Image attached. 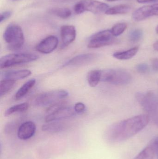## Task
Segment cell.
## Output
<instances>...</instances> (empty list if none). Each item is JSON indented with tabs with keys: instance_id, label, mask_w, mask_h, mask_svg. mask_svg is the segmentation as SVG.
<instances>
[{
	"instance_id": "obj_16",
	"label": "cell",
	"mask_w": 158,
	"mask_h": 159,
	"mask_svg": "<svg viewBox=\"0 0 158 159\" xmlns=\"http://www.w3.org/2000/svg\"><path fill=\"white\" fill-rule=\"evenodd\" d=\"M35 83H36V80L34 79L30 80L25 82L17 91L15 95V99L19 100L25 96L34 87Z\"/></svg>"
},
{
	"instance_id": "obj_8",
	"label": "cell",
	"mask_w": 158,
	"mask_h": 159,
	"mask_svg": "<svg viewBox=\"0 0 158 159\" xmlns=\"http://www.w3.org/2000/svg\"><path fill=\"white\" fill-rule=\"evenodd\" d=\"M69 93L64 90L50 91L41 93L38 96L34 101L35 105L44 107L52 105L62 99L68 97Z\"/></svg>"
},
{
	"instance_id": "obj_26",
	"label": "cell",
	"mask_w": 158,
	"mask_h": 159,
	"mask_svg": "<svg viewBox=\"0 0 158 159\" xmlns=\"http://www.w3.org/2000/svg\"><path fill=\"white\" fill-rule=\"evenodd\" d=\"M143 31L140 29H135L130 33L129 38L131 42L136 43L141 40L143 37Z\"/></svg>"
},
{
	"instance_id": "obj_13",
	"label": "cell",
	"mask_w": 158,
	"mask_h": 159,
	"mask_svg": "<svg viewBox=\"0 0 158 159\" xmlns=\"http://www.w3.org/2000/svg\"><path fill=\"white\" fill-rule=\"evenodd\" d=\"M36 126L32 121H27L22 123L17 132L18 137L22 140H27L32 137L36 132Z\"/></svg>"
},
{
	"instance_id": "obj_4",
	"label": "cell",
	"mask_w": 158,
	"mask_h": 159,
	"mask_svg": "<svg viewBox=\"0 0 158 159\" xmlns=\"http://www.w3.org/2000/svg\"><path fill=\"white\" fill-rule=\"evenodd\" d=\"M135 97L143 109L148 113L150 119L158 116V97L154 93H138Z\"/></svg>"
},
{
	"instance_id": "obj_29",
	"label": "cell",
	"mask_w": 158,
	"mask_h": 159,
	"mask_svg": "<svg viewBox=\"0 0 158 159\" xmlns=\"http://www.w3.org/2000/svg\"><path fill=\"white\" fill-rule=\"evenodd\" d=\"M12 15V12L10 11H6L1 13L0 16V22H2L6 20L9 18Z\"/></svg>"
},
{
	"instance_id": "obj_27",
	"label": "cell",
	"mask_w": 158,
	"mask_h": 159,
	"mask_svg": "<svg viewBox=\"0 0 158 159\" xmlns=\"http://www.w3.org/2000/svg\"><path fill=\"white\" fill-rule=\"evenodd\" d=\"M136 70L140 73L145 74L149 71V67L147 64L141 63L136 66Z\"/></svg>"
},
{
	"instance_id": "obj_24",
	"label": "cell",
	"mask_w": 158,
	"mask_h": 159,
	"mask_svg": "<svg viewBox=\"0 0 158 159\" xmlns=\"http://www.w3.org/2000/svg\"><path fill=\"white\" fill-rule=\"evenodd\" d=\"M14 80L8 79H3L0 83V96L5 95L13 88L15 83Z\"/></svg>"
},
{
	"instance_id": "obj_23",
	"label": "cell",
	"mask_w": 158,
	"mask_h": 159,
	"mask_svg": "<svg viewBox=\"0 0 158 159\" xmlns=\"http://www.w3.org/2000/svg\"><path fill=\"white\" fill-rule=\"evenodd\" d=\"M51 14L62 19H67L71 15V11L67 7L52 8L50 10Z\"/></svg>"
},
{
	"instance_id": "obj_21",
	"label": "cell",
	"mask_w": 158,
	"mask_h": 159,
	"mask_svg": "<svg viewBox=\"0 0 158 159\" xmlns=\"http://www.w3.org/2000/svg\"><path fill=\"white\" fill-rule=\"evenodd\" d=\"M155 155V148L151 143L134 159H154Z\"/></svg>"
},
{
	"instance_id": "obj_19",
	"label": "cell",
	"mask_w": 158,
	"mask_h": 159,
	"mask_svg": "<svg viewBox=\"0 0 158 159\" xmlns=\"http://www.w3.org/2000/svg\"><path fill=\"white\" fill-rule=\"evenodd\" d=\"M139 50V47H135L129 50L122 52H118L113 54V57L120 60H126L134 57Z\"/></svg>"
},
{
	"instance_id": "obj_32",
	"label": "cell",
	"mask_w": 158,
	"mask_h": 159,
	"mask_svg": "<svg viewBox=\"0 0 158 159\" xmlns=\"http://www.w3.org/2000/svg\"><path fill=\"white\" fill-rule=\"evenodd\" d=\"M137 2L140 3H148L150 2H158V0H137Z\"/></svg>"
},
{
	"instance_id": "obj_5",
	"label": "cell",
	"mask_w": 158,
	"mask_h": 159,
	"mask_svg": "<svg viewBox=\"0 0 158 159\" xmlns=\"http://www.w3.org/2000/svg\"><path fill=\"white\" fill-rule=\"evenodd\" d=\"M39 57L32 53H17L9 54L2 57L0 59V68L5 69L15 65L29 63L37 60Z\"/></svg>"
},
{
	"instance_id": "obj_22",
	"label": "cell",
	"mask_w": 158,
	"mask_h": 159,
	"mask_svg": "<svg viewBox=\"0 0 158 159\" xmlns=\"http://www.w3.org/2000/svg\"><path fill=\"white\" fill-rule=\"evenodd\" d=\"M29 104L27 102L15 105L6 109L5 112V116H8L15 113H23L28 110Z\"/></svg>"
},
{
	"instance_id": "obj_28",
	"label": "cell",
	"mask_w": 158,
	"mask_h": 159,
	"mask_svg": "<svg viewBox=\"0 0 158 159\" xmlns=\"http://www.w3.org/2000/svg\"><path fill=\"white\" fill-rule=\"evenodd\" d=\"M76 114H82L85 111L86 107L85 105L82 102H78L75 104L74 107Z\"/></svg>"
},
{
	"instance_id": "obj_33",
	"label": "cell",
	"mask_w": 158,
	"mask_h": 159,
	"mask_svg": "<svg viewBox=\"0 0 158 159\" xmlns=\"http://www.w3.org/2000/svg\"><path fill=\"white\" fill-rule=\"evenodd\" d=\"M153 47L154 49L158 51V41H156L153 45Z\"/></svg>"
},
{
	"instance_id": "obj_11",
	"label": "cell",
	"mask_w": 158,
	"mask_h": 159,
	"mask_svg": "<svg viewBox=\"0 0 158 159\" xmlns=\"http://www.w3.org/2000/svg\"><path fill=\"white\" fill-rule=\"evenodd\" d=\"M58 44V38L54 35H50L39 43L36 46V49L42 54H49L57 48Z\"/></svg>"
},
{
	"instance_id": "obj_14",
	"label": "cell",
	"mask_w": 158,
	"mask_h": 159,
	"mask_svg": "<svg viewBox=\"0 0 158 159\" xmlns=\"http://www.w3.org/2000/svg\"><path fill=\"white\" fill-rule=\"evenodd\" d=\"M60 34L63 47L67 46L75 40L76 29L72 25H64L60 29Z\"/></svg>"
},
{
	"instance_id": "obj_10",
	"label": "cell",
	"mask_w": 158,
	"mask_h": 159,
	"mask_svg": "<svg viewBox=\"0 0 158 159\" xmlns=\"http://www.w3.org/2000/svg\"><path fill=\"white\" fill-rule=\"evenodd\" d=\"M158 16V3L145 6L136 9L132 14L135 21H140L152 16Z\"/></svg>"
},
{
	"instance_id": "obj_3",
	"label": "cell",
	"mask_w": 158,
	"mask_h": 159,
	"mask_svg": "<svg viewBox=\"0 0 158 159\" xmlns=\"http://www.w3.org/2000/svg\"><path fill=\"white\" fill-rule=\"evenodd\" d=\"M131 75L121 69H107L102 70L101 80L114 85L124 86L131 81Z\"/></svg>"
},
{
	"instance_id": "obj_1",
	"label": "cell",
	"mask_w": 158,
	"mask_h": 159,
	"mask_svg": "<svg viewBox=\"0 0 158 159\" xmlns=\"http://www.w3.org/2000/svg\"><path fill=\"white\" fill-rule=\"evenodd\" d=\"M148 115H141L111 125L107 132V138L112 143L126 141L144 129L149 123Z\"/></svg>"
},
{
	"instance_id": "obj_17",
	"label": "cell",
	"mask_w": 158,
	"mask_h": 159,
	"mask_svg": "<svg viewBox=\"0 0 158 159\" xmlns=\"http://www.w3.org/2000/svg\"><path fill=\"white\" fill-rule=\"evenodd\" d=\"M66 126L65 124L57 121H52L44 124L42 127L43 131L50 133L59 132L64 129Z\"/></svg>"
},
{
	"instance_id": "obj_6",
	"label": "cell",
	"mask_w": 158,
	"mask_h": 159,
	"mask_svg": "<svg viewBox=\"0 0 158 159\" xmlns=\"http://www.w3.org/2000/svg\"><path fill=\"white\" fill-rule=\"evenodd\" d=\"M107 4L96 0H81L77 2L74 7V10L77 14L84 12H90L94 14L105 13L109 8Z\"/></svg>"
},
{
	"instance_id": "obj_25",
	"label": "cell",
	"mask_w": 158,
	"mask_h": 159,
	"mask_svg": "<svg viewBox=\"0 0 158 159\" xmlns=\"http://www.w3.org/2000/svg\"><path fill=\"white\" fill-rule=\"evenodd\" d=\"M127 28V23L125 22L118 23L112 27L111 30L114 36H117L122 34Z\"/></svg>"
},
{
	"instance_id": "obj_18",
	"label": "cell",
	"mask_w": 158,
	"mask_h": 159,
	"mask_svg": "<svg viewBox=\"0 0 158 159\" xmlns=\"http://www.w3.org/2000/svg\"><path fill=\"white\" fill-rule=\"evenodd\" d=\"M131 9V7L129 5L121 4L109 8L105 12L108 15H122L129 13Z\"/></svg>"
},
{
	"instance_id": "obj_31",
	"label": "cell",
	"mask_w": 158,
	"mask_h": 159,
	"mask_svg": "<svg viewBox=\"0 0 158 159\" xmlns=\"http://www.w3.org/2000/svg\"><path fill=\"white\" fill-rule=\"evenodd\" d=\"M152 67L155 71H158V59H155L152 61Z\"/></svg>"
},
{
	"instance_id": "obj_35",
	"label": "cell",
	"mask_w": 158,
	"mask_h": 159,
	"mask_svg": "<svg viewBox=\"0 0 158 159\" xmlns=\"http://www.w3.org/2000/svg\"><path fill=\"white\" fill-rule=\"evenodd\" d=\"M60 1H62V2H68V1H70L71 0H59Z\"/></svg>"
},
{
	"instance_id": "obj_12",
	"label": "cell",
	"mask_w": 158,
	"mask_h": 159,
	"mask_svg": "<svg viewBox=\"0 0 158 159\" xmlns=\"http://www.w3.org/2000/svg\"><path fill=\"white\" fill-rule=\"evenodd\" d=\"M98 57V55L93 53L81 54L70 59L64 66H80L92 62Z\"/></svg>"
},
{
	"instance_id": "obj_2",
	"label": "cell",
	"mask_w": 158,
	"mask_h": 159,
	"mask_svg": "<svg viewBox=\"0 0 158 159\" xmlns=\"http://www.w3.org/2000/svg\"><path fill=\"white\" fill-rule=\"evenodd\" d=\"M3 38L7 44L8 49L11 50L20 49L25 41L24 34L21 27L14 23L7 26L4 32Z\"/></svg>"
},
{
	"instance_id": "obj_9",
	"label": "cell",
	"mask_w": 158,
	"mask_h": 159,
	"mask_svg": "<svg viewBox=\"0 0 158 159\" xmlns=\"http://www.w3.org/2000/svg\"><path fill=\"white\" fill-rule=\"evenodd\" d=\"M76 114L74 108L67 106L64 104L56 110L47 115L45 117V120L46 122L58 121L71 117L75 116Z\"/></svg>"
},
{
	"instance_id": "obj_15",
	"label": "cell",
	"mask_w": 158,
	"mask_h": 159,
	"mask_svg": "<svg viewBox=\"0 0 158 159\" xmlns=\"http://www.w3.org/2000/svg\"><path fill=\"white\" fill-rule=\"evenodd\" d=\"M32 74V72L28 70L8 71L1 73V76L3 79L11 80L15 81L27 78Z\"/></svg>"
},
{
	"instance_id": "obj_34",
	"label": "cell",
	"mask_w": 158,
	"mask_h": 159,
	"mask_svg": "<svg viewBox=\"0 0 158 159\" xmlns=\"http://www.w3.org/2000/svg\"><path fill=\"white\" fill-rule=\"evenodd\" d=\"M108 2H115V1H119V0H106Z\"/></svg>"
},
{
	"instance_id": "obj_30",
	"label": "cell",
	"mask_w": 158,
	"mask_h": 159,
	"mask_svg": "<svg viewBox=\"0 0 158 159\" xmlns=\"http://www.w3.org/2000/svg\"><path fill=\"white\" fill-rule=\"evenodd\" d=\"M154 146L155 148L156 155L157 158L158 159V137H156L151 142Z\"/></svg>"
},
{
	"instance_id": "obj_7",
	"label": "cell",
	"mask_w": 158,
	"mask_h": 159,
	"mask_svg": "<svg viewBox=\"0 0 158 159\" xmlns=\"http://www.w3.org/2000/svg\"><path fill=\"white\" fill-rule=\"evenodd\" d=\"M118 40L114 37L111 30L101 31L91 36L88 42L87 47L96 48L117 43Z\"/></svg>"
},
{
	"instance_id": "obj_36",
	"label": "cell",
	"mask_w": 158,
	"mask_h": 159,
	"mask_svg": "<svg viewBox=\"0 0 158 159\" xmlns=\"http://www.w3.org/2000/svg\"><path fill=\"white\" fill-rule=\"evenodd\" d=\"M156 32L157 34H158V26L156 28Z\"/></svg>"
},
{
	"instance_id": "obj_20",
	"label": "cell",
	"mask_w": 158,
	"mask_h": 159,
	"mask_svg": "<svg viewBox=\"0 0 158 159\" xmlns=\"http://www.w3.org/2000/svg\"><path fill=\"white\" fill-rule=\"evenodd\" d=\"M102 70H92L90 71L87 75V79L89 85L92 88H94L101 81Z\"/></svg>"
}]
</instances>
